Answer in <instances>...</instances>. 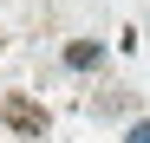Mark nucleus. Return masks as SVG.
I'll return each instance as SVG.
<instances>
[{
    "instance_id": "obj_1",
    "label": "nucleus",
    "mask_w": 150,
    "mask_h": 143,
    "mask_svg": "<svg viewBox=\"0 0 150 143\" xmlns=\"http://www.w3.org/2000/svg\"><path fill=\"white\" fill-rule=\"evenodd\" d=\"M0 117H7V130H20V137H46V111H39L33 98H20V91L0 104Z\"/></svg>"
},
{
    "instance_id": "obj_2",
    "label": "nucleus",
    "mask_w": 150,
    "mask_h": 143,
    "mask_svg": "<svg viewBox=\"0 0 150 143\" xmlns=\"http://www.w3.org/2000/svg\"><path fill=\"white\" fill-rule=\"evenodd\" d=\"M65 65H72V72H91V65H98V46H91V39H72V46H65Z\"/></svg>"
},
{
    "instance_id": "obj_3",
    "label": "nucleus",
    "mask_w": 150,
    "mask_h": 143,
    "mask_svg": "<svg viewBox=\"0 0 150 143\" xmlns=\"http://www.w3.org/2000/svg\"><path fill=\"white\" fill-rule=\"evenodd\" d=\"M124 143H150V117H137V124L124 130Z\"/></svg>"
}]
</instances>
